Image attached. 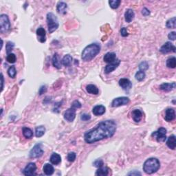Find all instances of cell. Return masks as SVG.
<instances>
[{
    "mask_svg": "<svg viewBox=\"0 0 176 176\" xmlns=\"http://www.w3.org/2000/svg\"><path fill=\"white\" fill-rule=\"evenodd\" d=\"M116 131V123L114 121H103L94 129L86 132L84 135L85 141L88 144H92L103 139L109 138L114 135Z\"/></svg>",
    "mask_w": 176,
    "mask_h": 176,
    "instance_id": "1",
    "label": "cell"
},
{
    "mask_svg": "<svg viewBox=\"0 0 176 176\" xmlns=\"http://www.w3.org/2000/svg\"><path fill=\"white\" fill-rule=\"evenodd\" d=\"M101 51V46L98 43H92L85 48L82 52L81 59L83 61L87 62L90 61L96 57Z\"/></svg>",
    "mask_w": 176,
    "mask_h": 176,
    "instance_id": "2",
    "label": "cell"
},
{
    "mask_svg": "<svg viewBox=\"0 0 176 176\" xmlns=\"http://www.w3.org/2000/svg\"><path fill=\"white\" fill-rule=\"evenodd\" d=\"M160 167V163L157 158H151L147 159L143 165V170L146 173L152 174L158 171Z\"/></svg>",
    "mask_w": 176,
    "mask_h": 176,
    "instance_id": "3",
    "label": "cell"
},
{
    "mask_svg": "<svg viewBox=\"0 0 176 176\" xmlns=\"http://www.w3.org/2000/svg\"><path fill=\"white\" fill-rule=\"evenodd\" d=\"M47 24L50 33H53L59 28V23L57 17L53 13L47 14Z\"/></svg>",
    "mask_w": 176,
    "mask_h": 176,
    "instance_id": "4",
    "label": "cell"
},
{
    "mask_svg": "<svg viewBox=\"0 0 176 176\" xmlns=\"http://www.w3.org/2000/svg\"><path fill=\"white\" fill-rule=\"evenodd\" d=\"M11 28V23L9 16L2 14L0 16V32L1 33H6Z\"/></svg>",
    "mask_w": 176,
    "mask_h": 176,
    "instance_id": "5",
    "label": "cell"
},
{
    "mask_svg": "<svg viewBox=\"0 0 176 176\" xmlns=\"http://www.w3.org/2000/svg\"><path fill=\"white\" fill-rule=\"evenodd\" d=\"M43 154V150L41 148V144H37L34 146L33 149L31 150L29 156L31 158H38L42 156Z\"/></svg>",
    "mask_w": 176,
    "mask_h": 176,
    "instance_id": "6",
    "label": "cell"
},
{
    "mask_svg": "<svg viewBox=\"0 0 176 176\" xmlns=\"http://www.w3.org/2000/svg\"><path fill=\"white\" fill-rule=\"evenodd\" d=\"M166 134H167V129L164 127H160V129H158V131L153 132L152 133V136L155 137L156 138V141L159 143H163L166 141L167 139V136H166Z\"/></svg>",
    "mask_w": 176,
    "mask_h": 176,
    "instance_id": "7",
    "label": "cell"
},
{
    "mask_svg": "<svg viewBox=\"0 0 176 176\" xmlns=\"http://www.w3.org/2000/svg\"><path fill=\"white\" fill-rule=\"evenodd\" d=\"M129 103V99L127 97H119L116 99H114L113 101L111 102V106L113 107H117L120 106L126 105Z\"/></svg>",
    "mask_w": 176,
    "mask_h": 176,
    "instance_id": "8",
    "label": "cell"
},
{
    "mask_svg": "<svg viewBox=\"0 0 176 176\" xmlns=\"http://www.w3.org/2000/svg\"><path fill=\"white\" fill-rule=\"evenodd\" d=\"M175 47L171 42H167L160 48V52L163 54H167L169 53H175Z\"/></svg>",
    "mask_w": 176,
    "mask_h": 176,
    "instance_id": "9",
    "label": "cell"
},
{
    "mask_svg": "<svg viewBox=\"0 0 176 176\" xmlns=\"http://www.w3.org/2000/svg\"><path fill=\"white\" fill-rule=\"evenodd\" d=\"M76 117V109L75 108L72 107L69 108L68 109L66 110L64 113V119H65V121H67V122H72L74 120H75Z\"/></svg>",
    "mask_w": 176,
    "mask_h": 176,
    "instance_id": "10",
    "label": "cell"
},
{
    "mask_svg": "<svg viewBox=\"0 0 176 176\" xmlns=\"http://www.w3.org/2000/svg\"><path fill=\"white\" fill-rule=\"evenodd\" d=\"M36 170H37V166H36L35 163H30L29 164H28V165L23 169V173L25 175L27 176L34 175H35Z\"/></svg>",
    "mask_w": 176,
    "mask_h": 176,
    "instance_id": "11",
    "label": "cell"
},
{
    "mask_svg": "<svg viewBox=\"0 0 176 176\" xmlns=\"http://www.w3.org/2000/svg\"><path fill=\"white\" fill-rule=\"evenodd\" d=\"M120 63H121V61L118 59H116V60L114 62H113V63H109L108 65L105 66V73L109 74L111 73V72H113L114 70H115L118 67V66L120 65Z\"/></svg>",
    "mask_w": 176,
    "mask_h": 176,
    "instance_id": "12",
    "label": "cell"
},
{
    "mask_svg": "<svg viewBox=\"0 0 176 176\" xmlns=\"http://www.w3.org/2000/svg\"><path fill=\"white\" fill-rule=\"evenodd\" d=\"M119 85L123 88L124 90H129L132 87L131 82L127 79H121L119 81Z\"/></svg>",
    "mask_w": 176,
    "mask_h": 176,
    "instance_id": "13",
    "label": "cell"
},
{
    "mask_svg": "<svg viewBox=\"0 0 176 176\" xmlns=\"http://www.w3.org/2000/svg\"><path fill=\"white\" fill-rule=\"evenodd\" d=\"M175 118V110H174L173 108H169L166 110L165 112V119L166 121L167 122H171L172 121H173Z\"/></svg>",
    "mask_w": 176,
    "mask_h": 176,
    "instance_id": "14",
    "label": "cell"
},
{
    "mask_svg": "<svg viewBox=\"0 0 176 176\" xmlns=\"http://www.w3.org/2000/svg\"><path fill=\"white\" fill-rule=\"evenodd\" d=\"M37 35L38 36V41L41 43H44L46 41V37H45V31L43 28H39L37 30Z\"/></svg>",
    "mask_w": 176,
    "mask_h": 176,
    "instance_id": "15",
    "label": "cell"
},
{
    "mask_svg": "<svg viewBox=\"0 0 176 176\" xmlns=\"http://www.w3.org/2000/svg\"><path fill=\"white\" fill-rule=\"evenodd\" d=\"M131 116L132 119L136 123H139L143 119V114L140 109H135L131 112Z\"/></svg>",
    "mask_w": 176,
    "mask_h": 176,
    "instance_id": "16",
    "label": "cell"
},
{
    "mask_svg": "<svg viewBox=\"0 0 176 176\" xmlns=\"http://www.w3.org/2000/svg\"><path fill=\"white\" fill-rule=\"evenodd\" d=\"M104 61L107 63H111L116 60V55L114 53H108L104 56Z\"/></svg>",
    "mask_w": 176,
    "mask_h": 176,
    "instance_id": "17",
    "label": "cell"
},
{
    "mask_svg": "<svg viewBox=\"0 0 176 176\" xmlns=\"http://www.w3.org/2000/svg\"><path fill=\"white\" fill-rule=\"evenodd\" d=\"M105 110L106 109L105 106L99 105L95 106V107L93 108L92 112L95 116H101L105 114Z\"/></svg>",
    "mask_w": 176,
    "mask_h": 176,
    "instance_id": "18",
    "label": "cell"
},
{
    "mask_svg": "<svg viewBox=\"0 0 176 176\" xmlns=\"http://www.w3.org/2000/svg\"><path fill=\"white\" fill-rule=\"evenodd\" d=\"M175 88V83H165L160 85V89L165 92H170Z\"/></svg>",
    "mask_w": 176,
    "mask_h": 176,
    "instance_id": "19",
    "label": "cell"
},
{
    "mask_svg": "<svg viewBox=\"0 0 176 176\" xmlns=\"http://www.w3.org/2000/svg\"><path fill=\"white\" fill-rule=\"evenodd\" d=\"M67 9V4L63 2V1H59V2L57 4V11L59 14H61V15L65 14Z\"/></svg>",
    "mask_w": 176,
    "mask_h": 176,
    "instance_id": "20",
    "label": "cell"
},
{
    "mask_svg": "<svg viewBox=\"0 0 176 176\" xmlns=\"http://www.w3.org/2000/svg\"><path fill=\"white\" fill-rule=\"evenodd\" d=\"M50 163L53 164V165H58L59 164L61 163V155L57 153H53L51 155L50 158Z\"/></svg>",
    "mask_w": 176,
    "mask_h": 176,
    "instance_id": "21",
    "label": "cell"
},
{
    "mask_svg": "<svg viewBox=\"0 0 176 176\" xmlns=\"http://www.w3.org/2000/svg\"><path fill=\"white\" fill-rule=\"evenodd\" d=\"M134 17H135V14L133 10L127 9V11H126L125 13V21H127V23H130L132 20L134 19Z\"/></svg>",
    "mask_w": 176,
    "mask_h": 176,
    "instance_id": "22",
    "label": "cell"
},
{
    "mask_svg": "<svg viewBox=\"0 0 176 176\" xmlns=\"http://www.w3.org/2000/svg\"><path fill=\"white\" fill-rule=\"evenodd\" d=\"M167 145L169 149L174 150L176 147V139L175 136L174 135H172L169 137L167 141Z\"/></svg>",
    "mask_w": 176,
    "mask_h": 176,
    "instance_id": "23",
    "label": "cell"
},
{
    "mask_svg": "<svg viewBox=\"0 0 176 176\" xmlns=\"http://www.w3.org/2000/svg\"><path fill=\"white\" fill-rule=\"evenodd\" d=\"M43 173L46 175H51L54 173L55 169L53 165H50V164H45L43 167Z\"/></svg>",
    "mask_w": 176,
    "mask_h": 176,
    "instance_id": "24",
    "label": "cell"
},
{
    "mask_svg": "<svg viewBox=\"0 0 176 176\" xmlns=\"http://www.w3.org/2000/svg\"><path fill=\"white\" fill-rule=\"evenodd\" d=\"M61 59H60L59 56L57 53H55L53 56V65L54 67H55L57 69H60L61 67Z\"/></svg>",
    "mask_w": 176,
    "mask_h": 176,
    "instance_id": "25",
    "label": "cell"
},
{
    "mask_svg": "<svg viewBox=\"0 0 176 176\" xmlns=\"http://www.w3.org/2000/svg\"><path fill=\"white\" fill-rule=\"evenodd\" d=\"M86 90H87V92L89 94H94V95H97L99 92V88H98L96 85H92V84L87 85V87H86Z\"/></svg>",
    "mask_w": 176,
    "mask_h": 176,
    "instance_id": "26",
    "label": "cell"
},
{
    "mask_svg": "<svg viewBox=\"0 0 176 176\" xmlns=\"http://www.w3.org/2000/svg\"><path fill=\"white\" fill-rule=\"evenodd\" d=\"M109 168L101 167L99 168V169H98L97 172H96V175L107 176L109 175Z\"/></svg>",
    "mask_w": 176,
    "mask_h": 176,
    "instance_id": "27",
    "label": "cell"
},
{
    "mask_svg": "<svg viewBox=\"0 0 176 176\" xmlns=\"http://www.w3.org/2000/svg\"><path fill=\"white\" fill-rule=\"evenodd\" d=\"M72 61V56L70 55H66L63 57V59H62L61 61V63L64 66H65V67H68V66L70 65Z\"/></svg>",
    "mask_w": 176,
    "mask_h": 176,
    "instance_id": "28",
    "label": "cell"
},
{
    "mask_svg": "<svg viewBox=\"0 0 176 176\" xmlns=\"http://www.w3.org/2000/svg\"><path fill=\"white\" fill-rule=\"evenodd\" d=\"M45 128L43 126H39L35 129V136L37 138H40L45 134Z\"/></svg>",
    "mask_w": 176,
    "mask_h": 176,
    "instance_id": "29",
    "label": "cell"
},
{
    "mask_svg": "<svg viewBox=\"0 0 176 176\" xmlns=\"http://www.w3.org/2000/svg\"><path fill=\"white\" fill-rule=\"evenodd\" d=\"M22 132H23V136L26 138L31 139V138H33V131H32V130L28 127H23V129H22Z\"/></svg>",
    "mask_w": 176,
    "mask_h": 176,
    "instance_id": "30",
    "label": "cell"
},
{
    "mask_svg": "<svg viewBox=\"0 0 176 176\" xmlns=\"http://www.w3.org/2000/svg\"><path fill=\"white\" fill-rule=\"evenodd\" d=\"M166 26L168 28H175L176 27V18L174 17L168 20L166 23Z\"/></svg>",
    "mask_w": 176,
    "mask_h": 176,
    "instance_id": "31",
    "label": "cell"
},
{
    "mask_svg": "<svg viewBox=\"0 0 176 176\" xmlns=\"http://www.w3.org/2000/svg\"><path fill=\"white\" fill-rule=\"evenodd\" d=\"M167 66L169 68H175L176 66V59L175 57H171L167 59Z\"/></svg>",
    "mask_w": 176,
    "mask_h": 176,
    "instance_id": "32",
    "label": "cell"
},
{
    "mask_svg": "<svg viewBox=\"0 0 176 176\" xmlns=\"http://www.w3.org/2000/svg\"><path fill=\"white\" fill-rule=\"evenodd\" d=\"M145 77H146V75H145V72L141 71V70L137 72L136 74V75H135L136 79L138 80V81H143V80L145 79Z\"/></svg>",
    "mask_w": 176,
    "mask_h": 176,
    "instance_id": "33",
    "label": "cell"
},
{
    "mask_svg": "<svg viewBox=\"0 0 176 176\" xmlns=\"http://www.w3.org/2000/svg\"><path fill=\"white\" fill-rule=\"evenodd\" d=\"M121 2V1L120 0H110L109 1V4L111 9H116L119 7Z\"/></svg>",
    "mask_w": 176,
    "mask_h": 176,
    "instance_id": "34",
    "label": "cell"
},
{
    "mask_svg": "<svg viewBox=\"0 0 176 176\" xmlns=\"http://www.w3.org/2000/svg\"><path fill=\"white\" fill-rule=\"evenodd\" d=\"M8 75L10 77L13 78L14 79L16 77V75H17V70H16V68L15 66H11L9 67V70H8Z\"/></svg>",
    "mask_w": 176,
    "mask_h": 176,
    "instance_id": "35",
    "label": "cell"
},
{
    "mask_svg": "<svg viewBox=\"0 0 176 176\" xmlns=\"http://www.w3.org/2000/svg\"><path fill=\"white\" fill-rule=\"evenodd\" d=\"M6 61L10 63H15L16 61H17V57H16V55L13 53L9 54L6 57Z\"/></svg>",
    "mask_w": 176,
    "mask_h": 176,
    "instance_id": "36",
    "label": "cell"
},
{
    "mask_svg": "<svg viewBox=\"0 0 176 176\" xmlns=\"http://www.w3.org/2000/svg\"><path fill=\"white\" fill-rule=\"evenodd\" d=\"M149 68V65H148L147 62L143 61L139 64V69L141 71L145 72Z\"/></svg>",
    "mask_w": 176,
    "mask_h": 176,
    "instance_id": "37",
    "label": "cell"
},
{
    "mask_svg": "<svg viewBox=\"0 0 176 176\" xmlns=\"http://www.w3.org/2000/svg\"><path fill=\"white\" fill-rule=\"evenodd\" d=\"M15 46V44H14L13 42H8L6 44V53L9 55V54L11 53V51L13 50V48Z\"/></svg>",
    "mask_w": 176,
    "mask_h": 176,
    "instance_id": "38",
    "label": "cell"
},
{
    "mask_svg": "<svg viewBox=\"0 0 176 176\" xmlns=\"http://www.w3.org/2000/svg\"><path fill=\"white\" fill-rule=\"evenodd\" d=\"M76 157H77V155H76L75 152H70L67 155V160L70 162V163H73L76 160Z\"/></svg>",
    "mask_w": 176,
    "mask_h": 176,
    "instance_id": "39",
    "label": "cell"
},
{
    "mask_svg": "<svg viewBox=\"0 0 176 176\" xmlns=\"http://www.w3.org/2000/svg\"><path fill=\"white\" fill-rule=\"evenodd\" d=\"M93 165L96 167L100 168V167H103V165H104V163H103V161L102 160L100 159V160H96L94 162V163H93Z\"/></svg>",
    "mask_w": 176,
    "mask_h": 176,
    "instance_id": "40",
    "label": "cell"
},
{
    "mask_svg": "<svg viewBox=\"0 0 176 176\" xmlns=\"http://www.w3.org/2000/svg\"><path fill=\"white\" fill-rule=\"evenodd\" d=\"M72 107L75 108V109H79V108L81 107V104L79 101H75L72 104Z\"/></svg>",
    "mask_w": 176,
    "mask_h": 176,
    "instance_id": "41",
    "label": "cell"
},
{
    "mask_svg": "<svg viewBox=\"0 0 176 176\" xmlns=\"http://www.w3.org/2000/svg\"><path fill=\"white\" fill-rule=\"evenodd\" d=\"M91 119V116L89 114H83L81 115V119L83 120V121H87L89 120H90Z\"/></svg>",
    "mask_w": 176,
    "mask_h": 176,
    "instance_id": "42",
    "label": "cell"
},
{
    "mask_svg": "<svg viewBox=\"0 0 176 176\" xmlns=\"http://www.w3.org/2000/svg\"><path fill=\"white\" fill-rule=\"evenodd\" d=\"M47 91V87L45 85H42L41 87L39 88V95H42L43 94L45 93Z\"/></svg>",
    "mask_w": 176,
    "mask_h": 176,
    "instance_id": "43",
    "label": "cell"
},
{
    "mask_svg": "<svg viewBox=\"0 0 176 176\" xmlns=\"http://www.w3.org/2000/svg\"><path fill=\"white\" fill-rule=\"evenodd\" d=\"M168 38L170 40H171V41H174V40L176 38V33L175 32H171V33H170L169 34V35H168Z\"/></svg>",
    "mask_w": 176,
    "mask_h": 176,
    "instance_id": "44",
    "label": "cell"
},
{
    "mask_svg": "<svg viewBox=\"0 0 176 176\" xmlns=\"http://www.w3.org/2000/svg\"><path fill=\"white\" fill-rule=\"evenodd\" d=\"M142 14H143V15L145 16V17L149 16L150 15L149 10H148L147 8H143V9L142 10Z\"/></svg>",
    "mask_w": 176,
    "mask_h": 176,
    "instance_id": "45",
    "label": "cell"
},
{
    "mask_svg": "<svg viewBox=\"0 0 176 176\" xmlns=\"http://www.w3.org/2000/svg\"><path fill=\"white\" fill-rule=\"evenodd\" d=\"M121 35L123 36V37H127L128 36V33H127V29H126V28H123L121 30Z\"/></svg>",
    "mask_w": 176,
    "mask_h": 176,
    "instance_id": "46",
    "label": "cell"
},
{
    "mask_svg": "<svg viewBox=\"0 0 176 176\" xmlns=\"http://www.w3.org/2000/svg\"><path fill=\"white\" fill-rule=\"evenodd\" d=\"M141 175V173H140V172H138L136 171H131L130 172V173H128V175Z\"/></svg>",
    "mask_w": 176,
    "mask_h": 176,
    "instance_id": "47",
    "label": "cell"
},
{
    "mask_svg": "<svg viewBox=\"0 0 176 176\" xmlns=\"http://www.w3.org/2000/svg\"><path fill=\"white\" fill-rule=\"evenodd\" d=\"M1 91H2L4 87V77L2 74H1Z\"/></svg>",
    "mask_w": 176,
    "mask_h": 176,
    "instance_id": "48",
    "label": "cell"
}]
</instances>
